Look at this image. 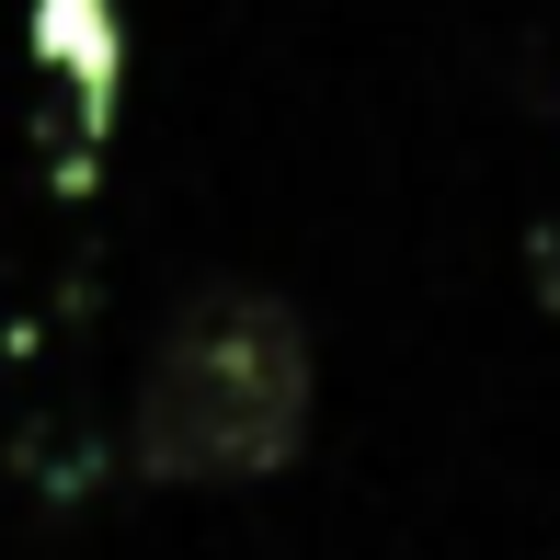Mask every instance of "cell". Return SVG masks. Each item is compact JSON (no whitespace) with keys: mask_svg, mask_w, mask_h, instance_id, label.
<instances>
[{"mask_svg":"<svg viewBox=\"0 0 560 560\" xmlns=\"http://www.w3.org/2000/svg\"><path fill=\"white\" fill-rule=\"evenodd\" d=\"M310 446V332L264 287H195L161 320L138 377L126 457L161 492H218V480H275Z\"/></svg>","mask_w":560,"mask_h":560,"instance_id":"obj_1","label":"cell"}]
</instances>
